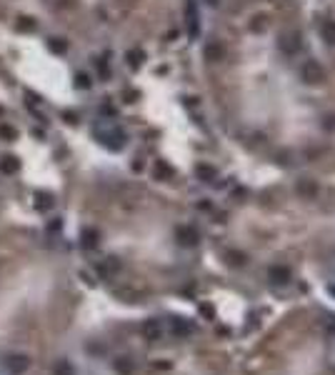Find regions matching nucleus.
<instances>
[{"label": "nucleus", "mask_w": 335, "mask_h": 375, "mask_svg": "<svg viewBox=\"0 0 335 375\" xmlns=\"http://www.w3.org/2000/svg\"><path fill=\"white\" fill-rule=\"evenodd\" d=\"M268 275H270V280H273L275 285H285V283H290V270H288L285 265H273V268L268 270Z\"/></svg>", "instance_id": "obj_9"}, {"label": "nucleus", "mask_w": 335, "mask_h": 375, "mask_svg": "<svg viewBox=\"0 0 335 375\" xmlns=\"http://www.w3.org/2000/svg\"><path fill=\"white\" fill-rule=\"evenodd\" d=\"M20 170V160L15 155H3L0 158V173L3 175H15Z\"/></svg>", "instance_id": "obj_6"}, {"label": "nucleus", "mask_w": 335, "mask_h": 375, "mask_svg": "<svg viewBox=\"0 0 335 375\" xmlns=\"http://www.w3.org/2000/svg\"><path fill=\"white\" fill-rule=\"evenodd\" d=\"M300 75H303V80L305 83H313V85H318V83H323V78H325V73H323V68L315 63V60H308L305 65H303V70H300Z\"/></svg>", "instance_id": "obj_3"}, {"label": "nucleus", "mask_w": 335, "mask_h": 375, "mask_svg": "<svg viewBox=\"0 0 335 375\" xmlns=\"http://www.w3.org/2000/svg\"><path fill=\"white\" fill-rule=\"evenodd\" d=\"M48 45H50V50H53V53H63V50H65V43H58L55 38H53Z\"/></svg>", "instance_id": "obj_24"}, {"label": "nucleus", "mask_w": 335, "mask_h": 375, "mask_svg": "<svg viewBox=\"0 0 335 375\" xmlns=\"http://www.w3.org/2000/svg\"><path fill=\"white\" fill-rule=\"evenodd\" d=\"M205 55H208L210 60H218V58H220V48H218V45H208V48H205Z\"/></svg>", "instance_id": "obj_23"}, {"label": "nucleus", "mask_w": 335, "mask_h": 375, "mask_svg": "<svg viewBox=\"0 0 335 375\" xmlns=\"http://www.w3.org/2000/svg\"><path fill=\"white\" fill-rule=\"evenodd\" d=\"M115 370H118V373H123V375H128V373L133 370V363H130L128 358H120V360L115 363Z\"/></svg>", "instance_id": "obj_19"}, {"label": "nucleus", "mask_w": 335, "mask_h": 375, "mask_svg": "<svg viewBox=\"0 0 335 375\" xmlns=\"http://www.w3.org/2000/svg\"><path fill=\"white\" fill-rule=\"evenodd\" d=\"M198 240H200V235L195 228H188V225L178 228V243L180 245H198Z\"/></svg>", "instance_id": "obj_5"}, {"label": "nucleus", "mask_w": 335, "mask_h": 375, "mask_svg": "<svg viewBox=\"0 0 335 375\" xmlns=\"http://www.w3.org/2000/svg\"><path fill=\"white\" fill-rule=\"evenodd\" d=\"M195 175H198L203 183H213V180H215V168H210V165H198V168H195Z\"/></svg>", "instance_id": "obj_12"}, {"label": "nucleus", "mask_w": 335, "mask_h": 375, "mask_svg": "<svg viewBox=\"0 0 335 375\" xmlns=\"http://www.w3.org/2000/svg\"><path fill=\"white\" fill-rule=\"evenodd\" d=\"M173 333H175V335H190V333H193V325H190L188 320L175 318V320H173Z\"/></svg>", "instance_id": "obj_14"}, {"label": "nucleus", "mask_w": 335, "mask_h": 375, "mask_svg": "<svg viewBox=\"0 0 335 375\" xmlns=\"http://www.w3.org/2000/svg\"><path fill=\"white\" fill-rule=\"evenodd\" d=\"M60 228H63V220H53V223L48 225V230H50V233H55V230H60Z\"/></svg>", "instance_id": "obj_25"}, {"label": "nucleus", "mask_w": 335, "mask_h": 375, "mask_svg": "<svg viewBox=\"0 0 335 375\" xmlns=\"http://www.w3.org/2000/svg\"><path fill=\"white\" fill-rule=\"evenodd\" d=\"M95 138L108 148V150H123L125 148V133L115 125H103V128H95Z\"/></svg>", "instance_id": "obj_1"}, {"label": "nucleus", "mask_w": 335, "mask_h": 375, "mask_svg": "<svg viewBox=\"0 0 335 375\" xmlns=\"http://www.w3.org/2000/svg\"><path fill=\"white\" fill-rule=\"evenodd\" d=\"M98 240H100V233H98L95 228H83V233H80V245H83L85 250H93V248L98 245Z\"/></svg>", "instance_id": "obj_8"}, {"label": "nucleus", "mask_w": 335, "mask_h": 375, "mask_svg": "<svg viewBox=\"0 0 335 375\" xmlns=\"http://www.w3.org/2000/svg\"><path fill=\"white\" fill-rule=\"evenodd\" d=\"M185 25H188V35L198 38L200 35V13H198V3L188 0L185 3Z\"/></svg>", "instance_id": "obj_2"}, {"label": "nucleus", "mask_w": 335, "mask_h": 375, "mask_svg": "<svg viewBox=\"0 0 335 375\" xmlns=\"http://www.w3.org/2000/svg\"><path fill=\"white\" fill-rule=\"evenodd\" d=\"M120 268V263L115 260V258H108V260H103L100 265H98V270H100V275H113L115 270Z\"/></svg>", "instance_id": "obj_13"}, {"label": "nucleus", "mask_w": 335, "mask_h": 375, "mask_svg": "<svg viewBox=\"0 0 335 375\" xmlns=\"http://www.w3.org/2000/svg\"><path fill=\"white\" fill-rule=\"evenodd\" d=\"M320 33H323V38L330 43V45H335V23L333 20H328V23H323V28H320Z\"/></svg>", "instance_id": "obj_15"}, {"label": "nucleus", "mask_w": 335, "mask_h": 375, "mask_svg": "<svg viewBox=\"0 0 335 375\" xmlns=\"http://www.w3.org/2000/svg\"><path fill=\"white\" fill-rule=\"evenodd\" d=\"M143 335H145L148 340H158V338H160V323H158V320H148V323L143 325Z\"/></svg>", "instance_id": "obj_11"}, {"label": "nucleus", "mask_w": 335, "mask_h": 375, "mask_svg": "<svg viewBox=\"0 0 335 375\" xmlns=\"http://www.w3.org/2000/svg\"><path fill=\"white\" fill-rule=\"evenodd\" d=\"M28 365H30V360H28V355H8V360H5V368H8V373L10 375H23L25 370H28Z\"/></svg>", "instance_id": "obj_4"}, {"label": "nucleus", "mask_w": 335, "mask_h": 375, "mask_svg": "<svg viewBox=\"0 0 335 375\" xmlns=\"http://www.w3.org/2000/svg\"><path fill=\"white\" fill-rule=\"evenodd\" d=\"M0 138H5V140H15V138H18V133H15L10 125H0Z\"/></svg>", "instance_id": "obj_20"}, {"label": "nucleus", "mask_w": 335, "mask_h": 375, "mask_svg": "<svg viewBox=\"0 0 335 375\" xmlns=\"http://www.w3.org/2000/svg\"><path fill=\"white\" fill-rule=\"evenodd\" d=\"M33 28H35L33 18H20V20H18V30H25V33H30Z\"/></svg>", "instance_id": "obj_21"}, {"label": "nucleus", "mask_w": 335, "mask_h": 375, "mask_svg": "<svg viewBox=\"0 0 335 375\" xmlns=\"http://www.w3.org/2000/svg\"><path fill=\"white\" fill-rule=\"evenodd\" d=\"M125 58H128L130 68H138V65L143 63V58H145V55H143V50H130V53H128Z\"/></svg>", "instance_id": "obj_18"}, {"label": "nucleus", "mask_w": 335, "mask_h": 375, "mask_svg": "<svg viewBox=\"0 0 335 375\" xmlns=\"http://www.w3.org/2000/svg\"><path fill=\"white\" fill-rule=\"evenodd\" d=\"M280 48H283L288 55L298 53V50H300V35H298V33H288V35H283V38H280Z\"/></svg>", "instance_id": "obj_7"}, {"label": "nucleus", "mask_w": 335, "mask_h": 375, "mask_svg": "<svg viewBox=\"0 0 335 375\" xmlns=\"http://www.w3.org/2000/svg\"><path fill=\"white\" fill-rule=\"evenodd\" d=\"M75 85L83 88V90H88V88H90V78H88L85 73H78V75H75Z\"/></svg>", "instance_id": "obj_22"}, {"label": "nucleus", "mask_w": 335, "mask_h": 375, "mask_svg": "<svg viewBox=\"0 0 335 375\" xmlns=\"http://www.w3.org/2000/svg\"><path fill=\"white\" fill-rule=\"evenodd\" d=\"M200 313H203V315H213V308H208V305H203V308H200Z\"/></svg>", "instance_id": "obj_26"}, {"label": "nucleus", "mask_w": 335, "mask_h": 375, "mask_svg": "<svg viewBox=\"0 0 335 375\" xmlns=\"http://www.w3.org/2000/svg\"><path fill=\"white\" fill-rule=\"evenodd\" d=\"M53 205H55V200H53V195H50V193H45V190H43V193H35V208H38L40 213L50 210Z\"/></svg>", "instance_id": "obj_10"}, {"label": "nucleus", "mask_w": 335, "mask_h": 375, "mask_svg": "<svg viewBox=\"0 0 335 375\" xmlns=\"http://www.w3.org/2000/svg\"><path fill=\"white\" fill-rule=\"evenodd\" d=\"M170 175H173V168H170V165H165L163 160L155 165V178H158V180H168Z\"/></svg>", "instance_id": "obj_16"}, {"label": "nucleus", "mask_w": 335, "mask_h": 375, "mask_svg": "<svg viewBox=\"0 0 335 375\" xmlns=\"http://www.w3.org/2000/svg\"><path fill=\"white\" fill-rule=\"evenodd\" d=\"M53 373H55V375H75V368H73L68 360H58V365H55Z\"/></svg>", "instance_id": "obj_17"}]
</instances>
